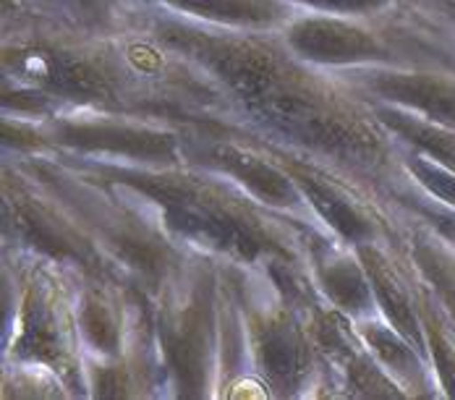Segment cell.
<instances>
[{"label":"cell","instance_id":"6da1fadb","mask_svg":"<svg viewBox=\"0 0 455 400\" xmlns=\"http://www.w3.org/2000/svg\"><path fill=\"white\" fill-rule=\"evenodd\" d=\"M280 43L293 60L312 68L354 71L369 66L409 63L398 44L369 27V19L299 11L283 29Z\"/></svg>","mask_w":455,"mask_h":400},{"label":"cell","instance_id":"7a4b0ae2","mask_svg":"<svg viewBox=\"0 0 455 400\" xmlns=\"http://www.w3.org/2000/svg\"><path fill=\"white\" fill-rule=\"evenodd\" d=\"M348 79L387 105L455 129V71L437 63H398L346 71Z\"/></svg>","mask_w":455,"mask_h":400},{"label":"cell","instance_id":"3957f363","mask_svg":"<svg viewBox=\"0 0 455 400\" xmlns=\"http://www.w3.org/2000/svg\"><path fill=\"white\" fill-rule=\"evenodd\" d=\"M168 13L238 32H280L296 13L285 0H152Z\"/></svg>","mask_w":455,"mask_h":400},{"label":"cell","instance_id":"277c9868","mask_svg":"<svg viewBox=\"0 0 455 400\" xmlns=\"http://www.w3.org/2000/svg\"><path fill=\"white\" fill-rule=\"evenodd\" d=\"M377 113H379V118L385 121L387 129L406 136L413 149H421V152L437 157L440 163L451 165L455 171V129L429 124V121L413 116L409 110L387 105V102H382V108Z\"/></svg>","mask_w":455,"mask_h":400},{"label":"cell","instance_id":"5b68a950","mask_svg":"<svg viewBox=\"0 0 455 400\" xmlns=\"http://www.w3.org/2000/svg\"><path fill=\"white\" fill-rule=\"evenodd\" d=\"M218 160L226 165L228 171L238 180H243L254 194H259L265 202H277V204H288L296 199V188L288 178H283L267 163H262L254 155H246L241 149H218Z\"/></svg>","mask_w":455,"mask_h":400},{"label":"cell","instance_id":"8992f818","mask_svg":"<svg viewBox=\"0 0 455 400\" xmlns=\"http://www.w3.org/2000/svg\"><path fill=\"white\" fill-rule=\"evenodd\" d=\"M406 168L413 180L429 196H435V202L440 207L455 212V171L451 165L440 163L437 157H432L421 149H411V155L406 157Z\"/></svg>","mask_w":455,"mask_h":400},{"label":"cell","instance_id":"52a82bcc","mask_svg":"<svg viewBox=\"0 0 455 400\" xmlns=\"http://www.w3.org/2000/svg\"><path fill=\"white\" fill-rule=\"evenodd\" d=\"M304 194L312 199L315 210L324 220L330 222L346 241H362L369 236V222L359 218V212L340 196H335L332 191L322 188V186H315V183H304Z\"/></svg>","mask_w":455,"mask_h":400},{"label":"cell","instance_id":"ba28073f","mask_svg":"<svg viewBox=\"0 0 455 400\" xmlns=\"http://www.w3.org/2000/svg\"><path fill=\"white\" fill-rule=\"evenodd\" d=\"M327 293L346 309H362L369 304V288L364 275L354 262H338L324 272Z\"/></svg>","mask_w":455,"mask_h":400},{"label":"cell","instance_id":"9c48e42d","mask_svg":"<svg viewBox=\"0 0 455 400\" xmlns=\"http://www.w3.org/2000/svg\"><path fill=\"white\" fill-rule=\"evenodd\" d=\"M262 358L275 380H285V377L296 374V366H299L296 335L285 327H275L273 332L265 335V340H262Z\"/></svg>","mask_w":455,"mask_h":400},{"label":"cell","instance_id":"30bf717a","mask_svg":"<svg viewBox=\"0 0 455 400\" xmlns=\"http://www.w3.org/2000/svg\"><path fill=\"white\" fill-rule=\"evenodd\" d=\"M299 11H317L335 16H354V19H374L390 11L398 0H285Z\"/></svg>","mask_w":455,"mask_h":400},{"label":"cell","instance_id":"8fae6325","mask_svg":"<svg viewBox=\"0 0 455 400\" xmlns=\"http://www.w3.org/2000/svg\"><path fill=\"white\" fill-rule=\"evenodd\" d=\"M424 11H429L437 35L455 47V0H419Z\"/></svg>","mask_w":455,"mask_h":400},{"label":"cell","instance_id":"7c38bea8","mask_svg":"<svg viewBox=\"0 0 455 400\" xmlns=\"http://www.w3.org/2000/svg\"><path fill=\"white\" fill-rule=\"evenodd\" d=\"M416 50L424 52L427 63H437V66H445L455 71V47L445 37H440L437 32H432V40L424 44H416Z\"/></svg>","mask_w":455,"mask_h":400},{"label":"cell","instance_id":"4fadbf2b","mask_svg":"<svg viewBox=\"0 0 455 400\" xmlns=\"http://www.w3.org/2000/svg\"><path fill=\"white\" fill-rule=\"evenodd\" d=\"M424 218L429 222V228L437 233V236H443L451 246H455V212L453 210H445V207H440V210H427L424 212Z\"/></svg>","mask_w":455,"mask_h":400}]
</instances>
